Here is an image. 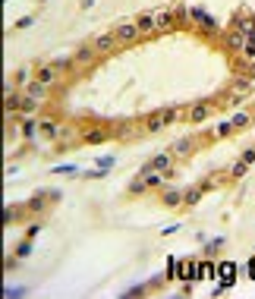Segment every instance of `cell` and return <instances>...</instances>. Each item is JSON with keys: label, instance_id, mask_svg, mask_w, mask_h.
I'll use <instances>...</instances> for the list:
<instances>
[{"label": "cell", "instance_id": "29", "mask_svg": "<svg viewBox=\"0 0 255 299\" xmlns=\"http://www.w3.org/2000/svg\"><path fill=\"white\" fill-rule=\"evenodd\" d=\"M243 57L246 60H255V35H249L246 44H243Z\"/></svg>", "mask_w": 255, "mask_h": 299}, {"label": "cell", "instance_id": "15", "mask_svg": "<svg viewBox=\"0 0 255 299\" xmlns=\"http://www.w3.org/2000/svg\"><path fill=\"white\" fill-rule=\"evenodd\" d=\"M29 95L35 98V101H41V104H47V98H50V88L47 85H41V82H29Z\"/></svg>", "mask_w": 255, "mask_h": 299}, {"label": "cell", "instance_id": "34", "mask_svg": "<svg viewBox=\"0 0 255 299\" xmlns=\"http://www.w3.org/2000/svg\"><path fill=\"white\" fill-rule=\"evenodd\" d=\"M32 22H35V19H32V16H22V19H19V22H16V29H26V26H32Z\"/></svg>", "mask_w": 255, "mask_h": 299}, {"label": "cell", "instance_id": "23", "mask_svg": "<svg viewBox=\"0 0 255 299\" xmlns=\"http://www.w3.org/2000/svg\"><path fill=\"white\" fill-rule=\"evenodd\" d=\"M233 277H236V268L233 265H221V287H233Z\"/></svg>", "mask_w": 255, "mask_h": 299}, {"label": "cell", "instance_id": "3", "mask_svg": "<svg viewBox=\"0 0 255 299\" xmlns=\"http://www.w3.org/2000/svg\"><path fill=\"white\" fill-rule=\"evenodd\" d=\"M114 35H117L120 47H123V44H136V41L142 38V32H139V26H136V22H120V26L114 29Z\"/></svg>", "mask_w": 255, "mask_h": 299}, {"label": "cell", "instance_id": "14", "mask_svg": "<svg viewBox=\"0 0 255 299\" xmlns=\"http://www.w3.org/2000/svg\"><path fill=\"white\" fill-rule=\"evenodd\" d=\"M60 133H63V126H60L57 120H41V136H44V139H54V142H57Z\"/></svg>", "mask_w": 255, "mask_h": 299}, {"label": "cell", "instance_id": "8", "mask_svg": "<svg viewBox=\"0 0 255 299\" xmlns=\"http://www.w3.org/2000/svg\"><path fill=\"white\" fill-rule=\"evenodd\" d=\"M211 110H214V107L205 104V101H202V104H192V107H189V114H186V120H189L192 126H198V123H205V120L211 117Z\"/></svg>", "mask_w": 255, "mask_h": 299}, {"label": "cell", "instance_id": "7", "mask_svg": "<svg viewBox=\"0 0 255 299\" xmlns=\"http://www.w3.org/2000/svg\"><path fill=\"white\" fill-rule=\"evenodd\" d=\"M233 29H236V32H243L246 38H249V35H255V16H252L249 10L236 13V19H233Z\"/></svg>", "mask_w": 255, "mask_h": 299}, {"label": "cell", "instance_id": "11", "mask_svg": "<svg viewBox=\"0 0 255 299\" xmlns=\"http://www.w3.org/2000/svg\"><path fill=\"white\" fill-rule=\"evenodd\" d=\"M142 177H145V183H148V189H164V173L161 170H151L148 164L142 167Z\"/></svg>", "mask_w": 255, "mask_h": 299}, {"label": "cell", "instance_id": "27", "mask_svg": "<svg viewBox=\"0 0 255 299\" xmlns=\"http://www.w3.org/2000/svg\"><path fill=\"white\" fill-rule=\"evenodd\" d=\"M192 19L198 22V26H208V29H214V19L208 13H202V10H192Z\"/></svg>", "mask_w": 255, "mask_h": 299}, {"label": "cell", "instance_id": "12", "mask_svg": "<svg viewBox=\"0 0 255 299\" xmlns=\"http://www.w3.org/2000/svg\"><path fill=\"white\" fill-rule=\"evenodd\" d=\"M136 26H139V32H142V38H148V35H155V13H139Z\"/></svg>", "mask_w": 255, "mask_h": 299}, {"label": "cell", "instance_id": "32", "mask_svg": "<svg viewBox=\"0 0 255 299\" xmlns=\"http://www.w3.org/2000/svg\"><path fill=\"white\" fill-rule=\"evenodd\" d=\"M38 230H41V223L35 220V223H29V227H26V236H29V239H35V236H38Z\"/></svg>", "mask_w": 255, "mask_h": 299}, {"label": "cell", "instance_id": "19", "mask_svg": "<svg viewBox=\"0 0 255 299\" xmlns=\"http://www.w3.org/2000/svg\"><path fill=\"white\" fill-rule=\"evenodd\" d=\"M44 202H47V195H44V192H38V195H32V198H29V205H26V208H29L32 214H41V211L47 208Z\"/></svg>", "mask_w": 255, "mask_h": 299}, {"label": "cell", "instance_id": "20", "mask_svg": "<svg viewBox=\"0 0 255 299\" xmlns=\"http://www.w3.org/2000/svg\"><path fill=\"white\" fill-rule=\"evenodd\" d=\"M145 189H148V183H145V177H142V173H139L136 180H130V186H126V192H130L133 198H136V195H142Z\"/></svg>", "mask_w": 255, "mask_h": 299}, {"label": "cell", "instance_id": "17", "mask_svg": "<svg viewBox=\"0 0 255 299\" xmlns=\"http://www.w3.org/2000/svg\"><path fill=\"white\" fill-rule=\"evenodd\" d=\"M173 155H155V161L148 164L151 167V170H161V173H167V170H173Z\"/></svg>", "mask_w": 255, "mask_h": 299}, {"label": "cell", "instance_id": "21", "mask_svg": "<svg viewBox=\"0 0 255 299\" xmlns=\"http://www.w3.org/2000/svg\"><path fill=\"white\" fill-rule=\"evenodd\" d=\"M19 129H22V136H26V139H35V136L41 133V120H26Z\"/></svg>", "mask_w": 255, "mask_h": 299}, {"label": "cell", "instance_id": "28", "mask_svg": "<svg viewBox=\"0 0 255 299\" xmlns=\"http://www.w3.org/2000/svg\"><path fill=\"white\" fill-rule=\"evenodd\" d=\"M29 255H32V239L26 236L19 246H16V258H29Z\"/></svg>", "mask_w": 255, "mask_h": 299}, {"label": "cell", "instance_id": "10", "mask_svg": "<svg viewBox=\"0 0 255 299\" xmlns=\"http://www.w3.org/2000/svg\"><path fill=\"white\" fill-rule=\"evenodd\" d=\"M142 126H145V133H161V129L167 126V123H164V110H155V114H148V117L142 120Z\"/></svg>", "mask_w": 255, "mask_h": 299}, {"label": "cell", "instance_id": "22", "mask_svg": "<svg viewBox=\"0 0 255 299\" xmlns=\"http://www.w3.org/2000/svg\"><path fill=\"white\" fill-rule=\"evenodd\" d=\"M243 44H246V35L233 29V32L227 35V47H233V51H243Z\"/></svg>", "mask_w": 255, "mask_h": 299}, {"label": "cell", "instance_id": "30", "mask_svg": "<svg viewBox=\"0 0 255 299\" xmlns=\"http://www.w3.org/2000/svg\"><path fill=\"white\" fill-rule=\"evenodd\" d=\"M233 133H236V129H233V123L227 120V123L217 126V133H214V136H217V139H227V136H233Z\"/></svg>", "mask_w": 255, "mask_h": 299}, {"label": "cell", "instance_id": "35", "mask_svg": "<svg viewBox=\"0 0 255 299\" xmlns=\"http://www.w3.org/2000/svg\"><path fill=\"white\" fill-rule=\"evenodd\" d=\"M41 4H44V0H41Z\"/></svg>", "mask_w": 255, "mask_h": 299}, {"label": "cell", "instance_id": "4", "mask_svg": "<svg viewBox=\"0 0 255 299\" xmlns=\"http://www.w3.org/2000/svg\"><path fill=\"white\" fill-rule=\"evenodd\" d=\"M92 44H95L98 54H114V51L120 47V41H117V35H114V32H101V35H95Z\"/></svg>", "mask_w": 255, "mask_h": 299}, {"label": "cell", "instance_id": "26", "mask_svg": "<svg viewBox=\"0 0 255 299\" xmlns=\"http://www.w3.org/2000/svg\"><path fill=\"white\" fill-rule=\"evenodd\" d=\"M246 173H249V164H246V161H236V164L230 167V177H233V180H243Z\"/></svg>", "mask_w": 255, "mask_h": 299}, {"label": "cell", "instance_id": "16", "mask_svg": "<svg viewBox=\"0 0 255 299\" xmlns=\"http://www.w3.org/2000/svg\"><path fill=\"white\" fill-rule=\"evenodd\" d=\"M161 202L167 205V208H180V205H183V192H180V189H164Z\"/></svg>", "mask_w": 255, "mask_h": 299}, {"label": "cell", "instance_id": "31", "mask_svg": "<svg viewBox=\"0 0 255 299\" xmlns=\"http://www.w3.org/2000/svg\"><path fill=\"white\" fill-rule=\"evenodd\" d=\"M16 217H19V208H16V205L4 211V223H16Z\"/></svg>", "mask_w": 255, "mask_h": 299}, {"label": "cell", "instance_id": "2", "mask_svg": "<svg viewBox=\"0 0 255 299\" xmlns=\"http://www.w3.org/2000/svg\"><path fill=\"white\" fill-rule=\"evenodd\" d=\"M98 57H101V54L95 51V44H92V41L79 44V47H76V54H72V60H76V66H82V69H88V66H92Z\"/></svg>", "mask_w": 255, "mask_h": 299}, {"label": "cell", "instance_id": "6", "mask_svg": "<svg viewBox=\"0 0 255 299\" xmlns=\"http://www.w3.org/2000/svg\"><path fill=\"white\" fill-rule=\"evenodd\" d=\"M176 29V13L173 10H158L155 13V32H173Z\"/></svg>", "mask_w": 255, "mask_h": 299}, {"label": "cell", "instance_id": "1", "mask_svg": "<svg viewBox=\"0 0 255 299\" xmlns=\"http://www.w3.org/2000/svg\"><path fill=\"white\" fill-rule=\"evenodd\" d=\"M35 82H41V85L54 88V85L60 82V69L54 66V63H38V66H35Z\"/></svg>", "mask_w": 255, "mask_h": 299}, {"label": "cell", "instance_id": "13", "mask_svg": "<svg viewBox=\"0 0 255 299\" xmlns=\"http://www.w3.org/2000/svg\"><path fill=\"white\" fill-rule=\"evenodd\" d=\"M202 195H205V183H198V186H192V189L183 192V205H186V208H192V205L202 202Z\"/></svg>", "mask_w": 255, "mask_h": 299}, {"label": "cell", "instance_id": "5", "mask_svg": "<svg viewBox=\"0 0 255 299\" xmlns=\"http://www.w3.org/2000/svg\"><path fill=\"white\" fill-rule=\"evenodd\" d=\"M107 139H114L111 129H104V126H92V129H85L82 133V145H101Z\"/></svg>", "mask_w": 255, "mask_h": 299}, {"label": "cell", "instance_id": "24", "mask_svg": "<svg viewBox=\"0 0 255 299\" xmlns=\"http://www.w3.org/2000/svg\"><path fill=\"white\" fill-rule=\"evenodd\" d=\"M180 117H183V107H164V123L167 126H173Z\"/></svg>", "mask_w": 255, "mask_h": 299}, {"label": "cell", "instance_id": "9", "mask_svg": "<svg viewBox=\"0 0 255 299\" xmlns=\"http://www.w3.org/2000/svg\"><path fill=\"white\" fill-rule=\"evenodd\" d=\"M195 145H198V142H195L192 136H186V139H176V142H173V148H170V155H173V158H186L189 152H195Z\"/></svg>", "mask_w": 255, "mask_h": 299}, {"label": "cell", "instance_id": "18", "mask_svg": "<svg viewBox=\"0 0 255 299\" xmlns=\"http://www.w3.org/2000/svg\"><path fill=\"white\" fill-rule=\"evenodd\" d=\"M38 107H41V101H35L29 91H22V104H19V110L29 117V114H38Z\"/></svg>", "mask_w": 255, "mask_h": 299}, {"label": "cell", "instance_id": "25", "mask_svg": "<svg viewBox=\"0 0 255 299\" xmlns=\"http://www.w3.org/2000/svg\"><path fill=\"white\" fill-rule=\"evenodd\" d=\"M230 123H233V129H243V126H249V123H252V114L240 110V114H233V117H230Z\"/></svg>", "mask_w": 255, "mask_h": 299}, {"label": "cell", "instance_id": "33", "mask_svg": "<svg viewBox=\"0 0 255 299\" xmlns=\"http://www.w3.org/2000/svg\"><path fill=\"white\" fill-rule=\"evenodd\" d=\"M240 161H246V164L252 167V164H255V148H246V152H243V158H240Z\"/></svg>", "mask_w": 255, "mask_h": 299}]
</instances>
